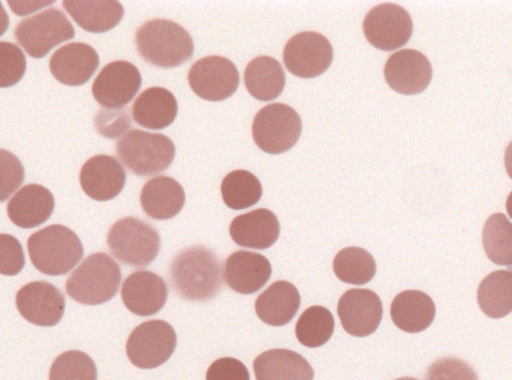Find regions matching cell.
Here are the masks:
<instances>
[{
  "label": "cell",
  "instance_id": "7c38bea8",
  "mask_svg": "<svg viewBox=\"0 0 512 380\" xmlns=\"http://www.w3.org/2000/svg\"><path fill=\"white\" fill-rule=\"evenodd\" d=\"M192 91L208 101L229 98L239 84V73L229 59L212 55L197 60L188 72Z\"/></svg>",
  "mask_w": 512,
  "mask_h": 380
},
{
  "label": "cell",
  "instance_id": "484cf974",
  "mask_svg": "<svg viewBox=\"0 0 512 380\" xmlns=\"http://www.w3.org/2000/svg\"><path fill=\"white\" fill-rule=\"evenodd\" d=\"M178 111L175 96L163 87L144 90L132 106L133 119L142 127L159 130L169 126Z\"/></svg>",
  "mask_w": 512,
  "mask_h": 380
},
{
  "label": "cell",
  "instance_id": "f1b7e54d",
  "mask_svg": "<svg viewBox=\"0 0 512 380\" xmlns=\"http://www.w3.org/2000/svg\"><path fill=\"white\" fill-rule=\"evenodd\" d=\"M244 83L256 99L270 101L278 97L285 86V74L280 63L270 56L251 60L244 71Z\"/></svg>",
  "mask_w": 512,
  "mask_h": 380
},
{
  "label": "cell",
  "instance_id": "8fae6325",
  "mask_svg": "<svg viewBox=\"0 0 512 380\" xmlns=\"http://www.w3.org/2000/svg\"><path fill=\"white\" fill-rule=\"evenodd\" d=\"M333 49L329 40L320 33L305 31L292 36L283 51L286 68L295 76L313 78L330 66Z\"/></svg>",
  "mask_w": 512,
  "mask_h": 380
},
{
  "label": "cell",
  "instance_id": "2e32d148",
  "mask_svg": "<svg viewBox=\"0 0 512 380\" xmlns=\"http://www.w3.org/2000/svg\"><path fill=\"white\" fill-rule=\"evenodd\" d=\"M384 77L396 92L412 95L422 92L429 85L432 67L427 57L413 49L393 53L385 63Z\"/></svg>",
  "mask_w": 512,
  "mask_h": 380
},
{
  "label": "cell",
  "instance_id": "6da1fadb",
  "mask_svg": "<svg viewBox=\"0 0 512 380\" xmlns=\"http://www.w3.org/2000/svg\"><path fill=\"white\" fill-rule=\"evenodd\" d=\"M224 273L215 253L203 246L181 251L170 266L176 292L188 301H207L219 292Z\"/></svg>",
  "mask_w": 512,
  "mask_h": 380
},
{
  "label": "cell",
  "instance_id": "1f68e13d",
  "mask_svg": "<svg viewBox=\"0 0 512 380\" xmlns=\"http://www.w3.org/2000/svg\"><path fill=\"white\" fill-rule=\"evenodd\" d=\"M220 189L224 203L234 210L248 208L256 204L262 196L260 181L246 170L228 173L222 180Z\"/></svg>",
  "mask_w": 512,
  "mask_h": 380
},
{
  "label": "cell",
  "instance_id": "30bf717a",
  "mask_svg": "<svg viewBox=\"0 0 512 380\" xmlns=\"http://www.w3.org/2000/svg\"><path fill=\"white\" fill-rule=\"evenodd\" d=\"M413 24L408 12L393 3H383L372 8L363 20L366 39L374 47L392 51L408 42Z\"/></svg>",
  "mask_w": 512,
  "mask_h": 380
},
{
  "label": "cell",
  "instance_id": "603a6c76",
  "mask_svg": "<svg viewBox=\"0 0 512 380\" xmlns=\"http://www.w3.org/2000/svg\"><path fill=\"white\" fill-rule=\"evenodd\" d=\"M256 380H313L314 370L299 353L289 349H271L253 362Z\"/></svg>",
  "mask_w": 512,
  "mask_h": 380
},
{
  "label": "cell",
  "instance_id": "52a82bcc",
  "mask_svg": "<svg viewBox=\"0 0 512 380\" xmlns=\"http://www.w3.org/2000/svg\"><path fill=\"white\" fill-rule=\"evenodd\" d=\"M302 123L298 113L283 103H272L258 111L252 123L256 145L266 153L280 154L299 139Z\"/></svg>",
  "mask_w": 512,
  "mask_h": 380
},
{
  "label": "cell",
  "instance_id": "83f0119b",
  "mask_svg": "<svg viewBox=\"0 0 512 380\" xmlns=\"http://www.w3.org/2000/svg\"><path fill=\"white\" fill-rule=\"evenodd\" d=\"M62 4L81 28L92 33H102L114 28L124 14L121 3L112 0H65Z\"/></svg>",
  "mask_w": 512,
  "mask_h": 380
},
{
  "label": "cell",
  "instance_id": "d590c367",
  "mask_svg": "<svg viewBox=\"0 0 512 380\" xmlns=\"http://www.w3.org/2000/svg\"><path fill=\"white\" fill-rule=\"evenodd\" d=\"M26 59L21 49L10 42H0V86L10 87L23 77Z\"/></svg>",
  "mask_w": 512,
  "mask_h": 380
},
{
  "label": "cell",
  "instance_id": "ffe728a7",
  "mask_svg": "<svg viewBox=\"0 0 512 380\" xmlns=\"http://www.w3.org/2000/svg\"><path fill=\"white\" fill-rule=\"evenodd\" d=\"M271 273L269 260L259 253L250 251H236L224 264L226 284L241 294H252L260 290L269 280Z\"/></svg>",
  "mask_w": 512,
  "mask_h": 380
},
{
  "label": "cell",
  "instance_id": "9c48e42d",
  "mask_svg": "<svg viewBox=\"0 0 512 380\" xmlns=\"http://www.w3.org/2000/svg\"><path fill=\"white\" fill-rule=\"evenodd\" d=\"M176 333L163 320H149L138 325L126 342L130 362L141 369H153L164 364L176 347Z\"/></svg>",
  "mask_w": 512,
  "mask_h": 380
},
{
  "label": "cell",
  "instance_id": "8992f818",
  "mask_svg": "<svg viewBox=\"0 0 512 380\" xmlns=\"http://www.w3.org/2000/svg\"><path fill=\"white\" fill-rule=\"evenodd\" d=\"M107 246L121 263L145 267L159 252L160 236L148 223L129 216L112 225L107 235Z\"/></svg>",
  "mask_w": 512,
  "mask_h": 380
},
{
  "label": "cell",
  "instance_id": "44dd1931",
  "mask_svg": "<svg viewBox=\"0 0 512 380\" xmlns=\"http://www.w3.org/2000/svg\"><path fill=\"white\" fill-rule=\"evenodd\" d=\"M229 233L239 246L267 249L278 239L280 224L272 211L259 208L235 217L230 224Z\"/></svg>",
  "mask_w": 512,
  "mask_h": 380
},
{
  "label": "cell",
  "instance_id": "60d3db41",
  "mask_svg": "<svg viewBox=\"0 0 512 380\" xmlns=\"http://www.w3.org/2000/svg\"><path fill=\"white\" fill-rule=\"evenodd\" d=\"M206 380H250V375L247 367L240 360L223 357L209 366Z\"/></svg>",
  "mask_w": 512,
  "mask_h": 380
},
{
  "label": "cell",
  "instance_id": "7402d4cb",
  "mask_svg": "<svg viewBox=\"0 0 512 380\" xmlns=\"http://www.w3.org/2000/svg\"><path fill=\"white\" fill-rule=\"evenodd\" d=\"M53 209L52 193L39 184L23 186L7 204V214L12 223L26 229L44 223L51 216Z\"/></svg>",
  "mask_w": 512,
  "mask_h": 380
},
{
  "label": "cell",
  "instance_id": "e0dca14e",
  "mask_svg": "<svg viewBox=\"0 0 512 380\" xmlns=\"http://www.w3.org/2000/svg\"><path fill=\"white\" fill-rule=\"evenodd\" d=\"M79 180L83 191L90 198L107 201L122 191L126 173L120 162L113 156L96 155L83 164Z\"/></svg>",
  "mask_w": 512,
  "mask_h": 380
},
{
  "label": "cell",
  "instance_id": "ac0fdd59",
  "mask_svg": "<svg viewBox=\"0 0 512 380\" xmlns=\"http://www.w3.org/2000/svg\"><path fill=\"white\" fill-rule=\"evenodd\" d=\"M167 295L165 281L148 270L130 274L121 289L124 305L138 316H151L159 312L166 303Z\"/></svg>",
  "mask_w": 512,
  "mask_h": 380
},
{
  "label": "cell",
  "instance_id": "d4e9b609",
  "mask_svg": "<svg viewBox=\"0 0 512 380\" xmlns=\"http://www.w3.org/2000/svg\"><path fill=\"white\" fill-rule=\"evenodd\" d=\"M300 301L297 288L288 281L279 280L257 297L255 312L264 323L283 326L296 315Z\"/></svg>",
  "mask_w": 512,
  "mask_h": 380
},
{
  "label": "cell",
  "instance_id": "d6a6232c",
  "mask_svg": "<svg viewBox=\"0 0 512 380\" xmlns=\"http://www.w3.org/2000/svg\"><path fill=\"white\" fill-rule=\"evenodd\" d=\"M334 326L332 313L323 306L315 305L301 314L295 326V334L302 345L316 348L331 338Z\"/></svg>",
  "mask_w": 512,
  "mask_h": 380
},
{
  "label": "cell",
  "instance_id": "74e56055",
  "mask_svg": "<svg viewBox=\"0 0 512 380\" xmlns=\"http://www.w3.org/2000/svg\"><path fill=\"white\" fill-rule=\"evenodd\" d=\"M94 126L103 137L113 139L131 127L129 111L120 109H100L94 117Z\"/></svg>",
  "mask_w": 512,
  "mask_h": 380
},
{
  "label": "cell",
  "instance_id": "4fadbf2b",
  "mask_svg": "<svg viewBox=\"0 0 512 380\" xmlns=\"http://www.w3.org/2000/svg\"><path fill=\"white\" fill-rule=\"evenodd\" d=\"M141 86V75L135 65L117 60L107 64L92 84L95 100L108 109H120L128 104Z\"/></svg>",
  "mask_w": 512,
  "mask_h": 380
},
{
  "label": "cell",
  "instance_id": "4316f807",
  "mask_svg": "<svg viewBox=\"0 0 512 380\" xmlns=\"http://www.w3.org/2000/svg\"><path fill=\"white\" fill-rule=\"evenodd\" d=\"M390 315L394 324L402 331L418 333L432 323L435 305L430 296L424 292L406 290L393 299Z\"/></svg>",
  "mask_w": 512,
  "mask_h": 380
},
{
  "label": "cell",
  "instance_id": "836d02e7",
  "mask_svg": "<svg viewBox=\"0 0 512 380\" xmlns=\"http://www.w3.org/2000/svg\"><path fill=\"white\" fill-rule=\"evenodd\" d=\"M484 250L498 265H512V223L501 213L492 214L482 234Z\"/></svg>",
  "mask_w": 512,
  "mask_h": 380
},
{
  "label": "cell",
  "instance_id": "8d00e7d4",
  "mask_svg": "<svg viewBox=\"0 0 512 380\" xmlns=\"http://www.w3.org/2000/svg\"><path fill=\"white\" fill-rule=\"evenodd\" d=\"M425 380H478V376L467 362L445 357L429 366Z\"/></svg>",
  "mask_w": 512,
  "mask_h": 380
},
{
  "label": "cell",
  "instance_id": "9a60e30c",
  "mask_svg": "<svg viewBox=\"0 0 512 380\" xmlns=\"http://www.w3.org/2000/svg\"><path fill=\"white\" fill-rule=\"evenodd\" d=\"M16 306L24 319L38 326H54L62 318L65 298L58 288L46 281H35L21 287Z\"/></svg>",
  "mask_w": 512,
  "mask_h": 380
},
{
  "label": "cell",
  "instance_id": "5bb4252c",
  "mask_svg": "<svg viewBox=\"0 0 512 380\" xmlns=\"http://www.w3.org/2000/svg\"><path fill=\"white\" fill-rule=\"evenodd\" d=\"M337 313L350 335L365 337L376 331L383 314L379 296L369 289H349L339 299Z\"/></svg>",
  "mask_w": 512,
  "mask_h": 380
},
{
  "label": "cell",
  "instance_id": "f546056e",
  "mask_svg": "<svg viewBox=\"0 0 512 380\" xmlns=\"http://www.w3.org/2000/svg\"><path fill=\"white\" fill-rule=\"evenodd\" d=\"M480 309L491 318H501L512 311V271L490 273L477 291Z\"/></svg>",
  "mask_w": 512,
  "mask_h": 380
},
{
  "label": "cell",
  "instance_id": "4dcf8cb0",
  "mask_svg": "<svg viewBox=\"0 0 512 380\" xmlns=\"http://www.w3.org/2000/svg\"><path fill=\"white\" fill-rule=\"evenodd\" d=\"M333 271L338 279L347 284L363 285L376 273L373 256L361 247H346L333 260Z\"/></svg>",
  "mask_w": 512,
  "mask_h": 380
},
{
  "label": "cell",
  "instance_id": "f35d334b",
  "mask_svg": "<svg viewBox=\"0 0 512 380\" xmlns=\"http://www.w3.org/2000/svg\"><path fill=\"white\" fill-rule=\"evenodd\" d=\"M25 264L20 242L9 234L0 235V273L13 276L18 274Z\"/></svg>",
  "mask_w": 512,
  "mask_h": 380
},
{
  "label": "cell",
  "instance_id": "ab89813d",
  "mask_svg": "<svg viewBox=\"0 0 512 380\" xmlns=\"http://www.w3.org/2000/svg\"><path fill=\"white\" fill-rule=\"evenodd\" d=\"M23 178L24 169L18 158L1 149V201L21 185Z\"/></svg>",
  "mask_w": 512,
  "mask_h": 380
},
{
  "label": "cell",
  "instance_id": "7a4b0ae2",
  "mask_svg": "<svg viewBox=\"0 0 512 380\" xmlns=\"http://www.w3.org/2000/svg\"><path fill=\"white\" fill-rule=\"evenodd\" d=\"M137 50L148 63L173 68L189 60L194 51L190 34L179 24L153 19L142 24L135 36Z\"/></svg>",
  "mask_w": 512,
  "mask_h": 380
},
{
  "label": "cell",
  "instance_id": "ba28073f",
  "mask_svg": "<svg viewBox=\"0 0 512 380\" xmlns=\"http://www.w3.org/2000/svg\"><path fill=\"white\" fill-rule=\"evenodd\" d=\"M14 35L31 57L42 58L56 45L72 39L75 30L61 10L49 8L21 20Z\"/></svg>",
  "mask_w": 512,
  "mask_h": 380
},
{
  "label": "cell",
  "instance_id": "cb8c5ba5",
  "mask_svg": "<svg viewBox=\"0 0 512 380\" xmlns=\"http://www.w3.org/2000/svg\"><path fill=\"white\" fill-rule=\"evenodd\" d=\"M185 193L175 179L157 176L142 187L140 203L144 212L156 220H167L176 216L184 206Z\"/></svg>",
  "mask_w": 512,
  "mask_h": 380
},
{
  "label": "cell",
  "instance_id": "ee69618b",
  "mask_svg": "<svg viewBox=\"0 0 512 380\" xmlns=\"http://www.w3.org/2000/svg\"><path fill=\"white\" fill-rule=\"evenodd\" d=\"M395 380H417V379H415L413 377H401V378H397Z\"/></svg>",
  "mask_w": 512,
  "mask_h": 380
},
{
  "label": "cell",
  "instance_id": "277c9868",
  "mask_svg": "<svg viewBox=\"0 0 512 380\" xmlns=\"http://www.w3.org/2000/svg\"><path fill=\"white\" fill-rule=\"evenodd\" d=\"M119 265L106 253L86 257L66 281L67 294L84 305H98L112 299L119 289Z\"/></svg>",
  "mask_w": 512,
  "mask_h": 380
},
{
  "label": "cell",
  "instance_id": "7bdbcfd3",
  "mask_svg": "<svg viewBox=\"0 0 512 380\" xmlns=\"http://www.w3.org/2000/svg\"><path fill=\"white\" fill-rule=\"evenodd\" d=\"M506 209L509 216L512 218V192L509 194L506 202Z\"/></svg>",
  "mask_w": 512,
  "mask_h": 380
},
{
  "label": "cell",
  "instance_id": "d6986e66",
  "mask_svg": "<svg viewBox=\"0 0 512 380\" xmlns=\"http://www.w3.org/2000/svg\"><path fill=\"white\" fill-rule=\"evenodd\" d=\"M99 65L96 50L88 44L73 42L57 49L50 58L51 74L60 83L79 86L86 83Z\"/></svg>",
  "mask_w": 512,
  "mask_h": 380
},
{
  "label": "cell",
  "instance_id": "3957f363",
  "mask_svg": "<svg viewBox=\"0 0 512 380\" xmlns=\"http://www.w3.org/2000/svg\"><path fill=\"white\" fill-rule=\"evenodd\" d=\"M27 249L34 267L50 276L69 272L84 253L79 237L60 224L49 225L31 234Z\"/></svg>",
  "mask_w": 512,
  "mask_h": 380
},
{
  "label": "cell",
  "instance_id": "b9f144b4",
  "mask_svg": "<svg viewBox=\"0 0 512 380\" xmlns=\"http://www.w3.org/2000/svg\"><path fill=\"white\" fill-rule=\"evenodd\" d=\"M505 168L508 175L512 178V142L507 146L504 156Z\"/></svg>",
  "mask_w": 512,
  "mask_h": 380
},
{
  "label": "cell",
  "instance_id": "5b68a950",
  "mask_svg": "<svg viewBox=\"0 0 512 380\" xmlns=\"http://www.w3.org/2000/svg\"><path fill=\"white\" fill-rule=\"evenodd\" d=\"M116 153L134 174L150 176L170 166L175 146L166 135L133 129L117 140Z\"/></svg>",
  "mask_w": 512,
  "mask_h": 380
},
{
  "label": "cell",
  "instance_id": "e575fe53",
  "mask_svg": "<svg viewBox=\"0 0 512 380\" xmlns=\"http://www.w3.org/2000/svg\"><path fill=\"white\" fill-rule=\"evenodd\" d=\"M49 380H97V369L86 353L69 350L53 361Z\"/></svg>",
  "mask_w": 512,
  "mask_h": 380
}]
</instances>
